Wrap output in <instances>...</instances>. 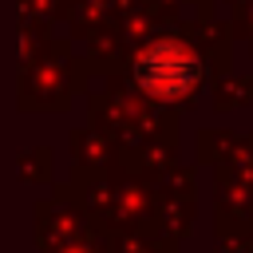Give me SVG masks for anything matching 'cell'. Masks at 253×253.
<instances>
[{
  "label": "cell",
  "mask_w": 253,
  "mask_h": 253,
  "mask_svg": "<svg viewBox=\"0 0 253 253\" xmlns=\"http://www.w3.org/2000/svg\"><path fill=\"white\" fill-rule=\"evenodd\" d=\"M134 83L162 103H178L198 91L202 83V63L182 40H154L150 47L138 51L134 59Z\"/></svg>",
  "instance_id": "6da1fadb"
}]
</instances>
